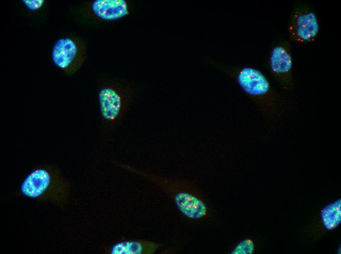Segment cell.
<instances>
[{
	"label": "cell",
	"mask_w": 341,
	"mask_h": 254,
	"mask_svg": "<svg viewBox=\"0 0 341 254\" xmlns=\"http://www.w3.org/2000/svg\"><path fill=\"white\" fill-rule=\"evenodd\" d=\"M71 182L56 167L35 168L23 181L20 192L25 196L63 207L69 201Z\"/></svg>",
	"instance_id": "3957f363"
},
{
	"label": "cell",
	"mask_w": 341,
	"mask_h": 254,
	"mask_svg": "<svg viewBox=\"0 0 341 254\" xmlns=\"http://www.w3.org/2000/svg\"><path fill=\"white\" fill-rule=\"evenodd\" d=\"M134 94L133 84L128 81L108 79L98 88L101 135L111 137L128 112Z\"/></svg>",
	"instance_id": "7a4b0ae2"
},
{
	"label": "cell",
	"mask_w": 341,
	"mask_h": 254,
	"mask_svg": "<svg viewBox=\"0 0 341 254\" xmlns=\"http://www.w3.org/2000/svg\"><path fill=\"white\" fill-rule=\"evenodd\" d=\"M255 245L250 238H246L239 243L232 250V254H251L253 253Z\"/></svg>",
	"instance_id": "8fae6325"
},
{
	"label": "cell",
	"mask_w": 341,
	"mask_h": 254,
	"mask_svg": "<svg viewBox=\"0 0 341 254\" xmlns=\"http://www.w3.org/2000/svg\"><path fill=\"white\" fill-rule=\"evenodd\" d=\"M220 68L232 78L259 109L266 128L271 133L288 113L289 101L272 86L267 77L259 69L251 67Z\"/></svg>",
	"instance_id": "6da1fadb"
},
{
	"label": "cell",
	"mask_w": 341,
	"mask_h": 254,
	"mask_svg": "<svg viewBox=\"0 0 341 254\" xmlns=\"http://www.w3.org/2000/svg\"><path fill=\"white\" fill-rule=\"evenodd\" d=\"M268 66L283 90L290 91L294 88L292 47L289 41L283 40L273 46L269 56Z\"/></svg>",
	"instance_id": "8992f818"
},
{
	"label": "cell",
	"mask_w": 341,
	"mask_h": 254,
	"mask_svg": "<svg viewBox=\"0 0 341 254\" xmlns=\"http://www.w3.org/2000/svg\"><path fill=\"white\" fill-rule=\"evenodd\" d=\"M315 13L305 8L296 9L293 13L289 25L290 38L298 43L314 41L319 29Z\"/></svg>",
	"instance_id": "ba28073f"
},
{
	"label": "cell",
	"mask_w": 341,
	"mask_h": 254,
	"mask_svg": "<svg viewBox=\"0 0 341 254\" xmlns=\"http://www.w3.org/2000/svg\"><path fill=\"white\" fill-rule=\"evenodd\" d=\"M86 58V45L77 38H60L52 47L51 59L53 63L67 75H72L77 71Z\"/></svg>",
	"instance_id": "5b68a950"
},
{
	"label": "cell",
	"mask_w": 341,
	"mask_h": 254,
	"mask_svg": "<svg viewBox=\"0 0 341 254\" xmlns=\"http://www.w3.org/2000/svg\"><path fill=\"white\" fill-rule=\"evenodd\" d=\"M131 4L127 0H94L85 3L83 15L90 19L109 21L128 15Z\"/></svg>",
	"instance_id": "52a82bcc"
},
{
	"label": "cell",
	"mask_w": 341,
	"mask_h": 254,
	"mask_svg": "<svg viewBox=\"0 0 341 254\" xmlns=\"http://www.w3.org/2000/svg\"><path fill=\"white\" fill-rule=\"evenodd\" d=\"M321 218L325 228L328 230L336 229L341 222V200L338 199L323 208Z\"/></svg>",
	"instance_id": "30bf717a"
},
{
	"label": "cell",
	"mask_w": 341,
	"mask_h": 254,
	"mask_svg": "<svg viewBox=\"0 0 341 254\" xmlns=\"http://www.w3.org/2000/svg\"><path fill=\"white\" fill-rule=\"evenodd\" d=\"M159 244L151 242L125 241L117 243L109 251L113 254H151L155 252Z\"/></svg>",
	"instance_id": "9c48e42d"
},
{
	"label": "cell",
	"mask_w": 341,
	"mask_h": 254,
	"mask_svg": "<svg viewBox=\"0 0 341 254\" xmlns=\"http://www.w3.org/2000/svg\"><path fill=\"white\" fill-rule=\"evenodd\" d=\"M152 178L170 195L178 209L188 218L200 221L210 215V206L195 185L162 177L153 176Z\"/></svg>",
	"instance_id": "277c9868"
},
{
	"label": "cell",
	"mask_w": 341,
	"mask_h": 254,
	"mask_svg": "<svg viewBox=\"0 0 341 254\" xmlns=\"http://www.w3.org/2000/svg\"><path fill=\"white\" fill-rule=\"evenodd\" d=\"M22 1L28 9L32 11L39 9L45 2L44 0H23Z\"/></svg>",
	"instance_id": "7c38bea8"
}]
</instances>
